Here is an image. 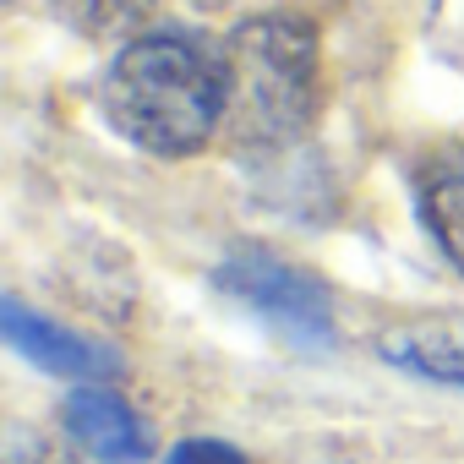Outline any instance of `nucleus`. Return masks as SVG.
I'll list each match as a JSON object with an SVG mask.
<instances>
[{
	"instance_id": "nucleus-6",
	"label": "nucleus",
	"mask_w": 464,
	"mask_h": 464,
	"mask_svg": "<svg viewBox=\"0 0 464 464\" xmlns=\"http://www.w3.org/2000/svg\"><path fill=\"white\" fill-rule=\"evenodd\" d=\"M377 355L420 382L464 388V328H404V334H388Z\"/></svg>"
},
{
	"instance_id": "nucleus-8",
	"label": "nucleus",
	"mask_w": 464,
	"mask_h": 464,
	"mask_svg": "<svg viewBox=\"0 0 464 464\" xmlns=\"http://www.w3.org/2000/svg\"><path fill=\"white\" fill-rule=\"evenodd\" d=\"M420 218H426V229H431V241L442 246V257L464 274V169L437 175V180L420 191Z\"/></svg>"
},
{
	"instance_id": "nucleus-10",
	"label": "nucleus",
	"mask_w": 464,
	"mask_h": 464,
	"mask_svg": "<svg viewBox=\"0 0 464 464\" xmlns=\"http://www.w3.org/2000/svg\"><path fill=\"white\" fill-rule=\"evenodd\" d=\"M197 6H229V0H197Z\"/></svg>"
},
{
	"instance_id": "nucleus-3",
	"label": "nucleus",
	"mask_w": 464,
	"mask_h": 464,
	"mask_svg": "<svg viewBox=\"0 0 464 464\" xmlns=\"http://www.w3.org/2000/svg\"><path fill=\"white\" fill-rule=\"evenodd\" d=\"M213 290L241 301L257 323H268L285 344L295 350H334V312H328V290L317 279H306L301 268L257 252V246H241L229 252L224 268L213 274Z\"/></svg>"
},
{
	"instance_id": "nucleus-9",
	"label": "nucleus",
	"mask_w": 464,
	"mask_h": 464,
	"mask_svg": "<svg viewBox=\"0 0 464 464\" xmlns=\"http://www.w3.org/2000/svg\"><path fill=\"white\" fill-rule=\"evenodd\" d=\"M164 464H246V453L229 442H213V437H186V442H175V453Z\"/></svg>"
},
{
	"instance_id": "nucleus-7",
	"label": "nucleus",
	"mask_w": 464,
	"mask_h": 464,
	"mask_svg": "<svg viewBox=\"0 0 464 464\" xmlns=\"http://www.w3.org/2000/svg\"><path fill=\"white\" fill-rule=\"evenodd\" d=\"M159 0H55V17L82 39H126L153 17Z\"/></svg>"
},
{
	"instance_id": "nucleus-5",
	"label": "nucleus",
	"mask_w": 464,
	"mask_h": 464,
	"mask_svg": "<svg viewBox=\"0 0 464 464\" xmlns=\"http://www.w3.org/2000/svg\"><path fill=\"white\" fill-rule=\"evenodd\" d=\"M0 323H6L12 350H23V355H28L34 366H44L50 377H104V372H115V355H110V350H99V344L66 334L61 323L28 312L17 295L0 301Z\"/></svg>"
},
{
	"instance_id": "nucleus-1",
	"label": "nucleus",
	"mask_w": 464,
	"mask_h": 464,
	"mask_svg": "<svg viewBox=\"0 0 464 464\" xmlns=\"http://www.w3.org/2000/svg\"><path fill=\"white\" fill-rule=\"evenodd\" d=\"M104 115L148 153H197L224 126V66L180 34L131 39L104 72Z\"/></svg>"
},
{
	"instance_id": "nucleus-4",
	"label": "nucleus",
	"mask_w": 464,
	"mask_h": 464,
	"mask_svg": "<svg viewBox=\"0 0 464 464\" xmlns=\"http://www.w3.org/2000/svg\"><path fill=\"white\" fill-rule=\"evenodd\" d=\"M61 415H66L72 442H77L88 459H99V464H142V459L153 453V437H148L142 415H137L115 388H104V382L72 388V399H66Z\"/></svg>"
},
{
	"instance_id": "nucleus-2",
	"label": "nucleus",
	"mask_w": 464,
	"mask_h": 464,
	"mask_svg": "<svg viewBox=\"0 0 464 464\" xmlns=\"http://www.w3.org/2000/svg\"><path fill=\"white\" fill-rule=\"evenodd\" d=\"M224 137L241 153H279L312 121L317 39L295 17H252L224 44Z\"/></svg>"
}]
</instances>
